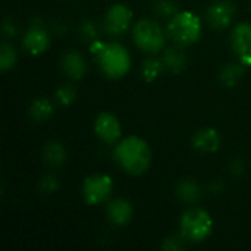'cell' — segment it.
Returning <instances> with one entry per match:
<instances>
[{"label": "cell", "mask_w": 251, "mask_h": 251, "mask_svg": "<svg viewBox=\"0 0 251 251\" xmlns=\"http://www.w3.org/2000/svg\"><path fill=\"white\" fill-rule=\"evenodd\" d=\"M151 149L143 138L129 135L119 140L113 149V159L128 175L138 176L147 172L151 165Z\"/></svg>", "instance_id": "cell-1"}, {"label": "cell", "mask_w": 251, "mask_h": 251, "mask_svg": "<svg viewBox=\"0 0 251 251\" xmlns=\"http://www.w3.org/2000/svg\"><path fill=\"white\" fill-rule=\"evenodd\" d=\"M90 51L103 75L110 79H121L131 69V54L121 43H106L97 38L90 43Z\"/></svg>", "instance_id": "cell-2"}, {"label": "cell", "mask_w": 251, "mask_h": 251, "mask_svg": "<svg viewBox=\"0 0 251 251\" xmlns=\"http://www.w3.org/2000/svg\"><path fill=\"white\" fill-rule=\"evenodd\" d=\"M203 32L201 19L190 10H179L168 21L166 34L178 46L187 47L196 44Z\"/></svg>", "instance_id": "cell-3"}, {"label": "cell", "mask_w": 251, "mask_h": 251, "mask_svg": "<svg viewBox=\"0 0 251 251\" xmlns=\"http://www.w3.org/2000/svg\"><path fill=\"white\" fill-rule=\"evenodd\" d=\"M179 232L188 243H203L213 232V219L207 210L201 207H190L181 216Z\"/></svg>", "instance_id": "cell-4"}, {"label": "cell", "mask_w": 251, "mask_h": 251, "mask_svg": "<svg viewBox=\"0 0 251 251\" xmlns=\"http://www.w3.org/2000/svg\"><path fill=\"white\" fill-rule=\"evenodd\" d=\"M166 38V29H163L157 21L150 18L138 21L132 28V40L135 46L150 56H156L157 53L163 51Z\"/></svg>", "instance_id": "cell-5"}, {"label": "cell", "mask_w": 251, "mask_h": 251, "mask_svg": "<svg viewBox=\"0 0 251 251\" xmlns=\"http://www.w3.org/2000/svg\"><path fill=\"white\" fill-rule=\"evenodd\" d=\"M113 191V179L106 174H94L82 184V197L88 206H99L107 201Z\"/></svg>", "instance_id": "cell-6"}, {"label": "cell", "mask_w": 251, "mask_h": 251, "mask_svg": "<svg viewBox=\"0 0 251 251\" xmlns=\"http://www.w3.org/2000/svg\"><path fill=\"white\" fill-rule=\"evenodd\" d=\"M134 12L122 3L113 4L107 9L104 15V31L110 37H122L131 28Z\"/></svg>", "instance_id": "cell-7"}, {"label": "cell", "mask_w": 251, "mask_h": 251, "mask_svg": "<svg viewBox=\"0 0 251 251\" xmlns=\"http://www.w3.org/2000/svg\"><path fill=\"white\" fill-rule=\"evenodd\" d=\"M235 13L237 7L231 0H215L206 10V19L212 28L222 31L232 25Z\"/></svg>", "instance_id": "cell-8"}, {"label": "cell", "mask_w": 251, "mask_h": 251, "mask_svg": "<svg viewBox=\"0 0 251 251\" xmlns=\"http://www.w3.org/2000/svg\"><path fill=\"white\" fill-rule=\"evenodd\" d=\"M231 49L246 68L251 66V24L241 22L232 28Z\"/></svg>", "instance_id": "cell-9"}, {"label": "cell", "mask_w": 251, "mask_h": 251, "mask_svg": "<svg viewBox=\"0 0 251 251\" xmlns=\"http://www.w3.org/2000/svg\"><path fill=\"white\" fill-rule=\"evenodd\" d=\"M94 132L97 135V138L107 144H116L121 137H122V126L121 122L118 119V116H115L110 112H101L94 122Z\"/></svg>", "instance_id": "cell-10"}, {"label": "cell", "mask_w": 251, "mask_h": 251, "mask_svg": "<svg viewBox=\"0 0 251 251\" xmlns=\"http://www.w3.org/2000/svg\"><path fill=\"white\" fill-rule=\"evenodd\" d=\"M22 47L31 56H40L46 53L50 47V35L40 21H34L31 26L25 31Z\"/></svg>", "instance_id": "cell-11"}, {"label": "cell", "mask_w": 251, "mask_h": 251, "mask_svg": "<svg viewBox=\"0 0 251 251\" xmlns=\"http://www.w3.org/2000/svg\"><path fill=\"white\" fill-rule=\"evenodd\" d=\"M60 69L71 81H79L87 74L85 57L76 50H69L60 57Z\"/></svg>", "instance_id": "cell-12"}, {"label": "cell", "mask_w": 251, "mask_h": 251, "mask_svg": "<svg viewBox=\"0 0 251 251\" xmlns=\"http://www.w3.org/2000/svg\"><path fill=\"white\" fill-rule=\"evenodd\" d=\"M191 144H193L194 150H197L200 153H206V154L216 153L221 149L222 137L218 129L207 126V128H201L194 132V135L191 138Z\"/></svg>", "instance_id": "cell-13"}, {"label": "cell", "mask_w": 251, "mask_h": 251, "mask_svg": "<svg viewBox=\"0 0 251 251\" xmlns=\"http://www.w3.org/2000/svg\"><path fill=\"white\" fill-rule=\"evenodd\" d=\"M134 215L132 204L126 199H113L107 203L106 207V216L109 222L115 226H125L131 222Z\"/></svg>", "instance_id": "cell-14"}, {"label": "cell", "mask_w": 251, "mask_h": 251, "mask_svg": "<svg viewBox=\"0 0 251 251\" xmlns=\"http://www.w3.org/2000/svg\"><path fill=\"white\" fill-rule=\"evenodd\" d=\"M162 62L165 65V69H168L172 74H181L185 71L188 65V56L184 51L182 46H172L166 47L162 51Z\"/></svg>", "instance_id": "cell-15"}, {"label": "cell", "mask_w": 251, "mask_h": 251, "mask_svg": "<svg viewBox=\"0 0 251 251\" xmlns=\"http://www.w3.org/2000/svg\"><path fill=\"white\" fill-rule=\"evenodd\" d=\"M53 113H54V104L47 97L35 99L28 109V115H29L31 121L35 124H43V122L49 121Z\"/></svg>", "instance_id": "cell-16"}, {"label": "cell", "mask_w": 251, "mask_h": 251, "mask_svg": "<svg viewBox=\"0 0 251 251\" xmlns=\"http://www.w3.org/2000/svg\"><path fill=\"white\" fill-rule=\"evenodd\" d=\"M244 71H246V66L240 60L238 62H229V63H226L221 69V72H219V81L226 88H234L241 81V78L244 75Z\"/></svg>", "instance_id": "cell-17"}, {"label": "cell", "mask_w": 251, "mask_h": 251, "mask_svg": "<svg viewBox=\"0 0 251 251\" xmlns=\"http://www.w3.org/2000/svg\"><path fill=\"white\" fill-rule=\"evenodd\" d=\"M176 196L182 203L196 204L201 199V188L193 179H182L176 185Z\"/></svg>", "instance_id": "cell-18"}, {"label": "cell", "mask_w": 251, "mask_h": 251, "mask_svg": "<svg viewBox=\"0 0 251 251\" xmlns=\"http://www.w3.org/2000/svg\"><path fill=\"white\" fill-rule=\"evenodd\" d=\"M43 160L51 166V168H59L65 163L66 160V150L59 141H49L43 147Z\"/></svg>", "instance_id": "cell-19"}, {"label": "cell", "mask_w": 251, "mask_h": 251, "mask_svg": "<svg viewBox=\"0 0 251 251\" xmlns=\"http://www.w3.org/2000/svg\"><path fill=\"white\" fill-rule=\"evenodd\" d=\"M163 71H165V65L162 62V57L159 59V57L150 56L143 62L140 72H141V78L146 82H154L162 75Z\"/></svg>", "instance_id": "cell-20"}, {"label": "cell", "mask_w": 251, "mask_h": 251, "mask_svg": "<svg viewBox=\"0 0 251 251\" xmlns=\"http://www.w3.org/2000/svg\"><path fill=\"white\" fill-rule=\"evenodd\" d=\"M18 60V51L13 47V44H10L9 41H3L0 46V69L3 72L12 69L16 65Z\"/></svg>", "instance_id": "cell-21"}, {"label": "cell", "mask_w": 251, "mask_h": 251, "mask_svg": "<svg viewBox=\"0 0 251 251\" xmlns=\"http://www.w3.org/2000/svg\"><path fill=\"white\" fill-rule=\"evenodd\" d=\"M153 9L157 16L166 18V19H171L172 16H175L179 12L176 0H154Z\"/></svg>", "instance_id": "cell-22"}, {"label": "cell", "mask_w": 251, "mask_h": 251, "mask_svg": "<svg viewBox=\"0 0 251 251\" xmlns=\"http://www.w3.org/2000/svg\"><path fill=\"white\" fill-rule=\"evenodd\" d=\"M54 99H56V103L63 107L71 106L76 100V88L71 84H63L56 90Z\"/></svg>", "instance_id": "cell-23"}, {"label": "cell", "mask_w": 251, "mask_h": 251, "mask_svg": "<svg viewBox=\"0 0 251 251\" xmlns=\"http://www.w3.org/2000/svg\"><path fill=\"white\" fill-rule=\"evenodd\" d=\"M99 32H100L99 25H97L94 21H91V19H84V21H81L79 28H78V34H79V37H81L84 41H87L88 44L93 43L94 40L99 38Z\"/></svg>", "instance_id": "cell-24"}, {"label": "cell", "mask_w": 251, "mask_h": 251, "mask_svg": "<svg viewBox=\"0 0 251 251\" xmlns=\"http://www.w3.org/2000/svg\"><path fill=\"white\" fill-rule=\"evenodd\" d=\"M187 243L188 241L181 235V232L179 234H172V235H169V237H166L163 240L162 249L166 251H181L185 249Z\"/></svg>", "instance_id": "cell-25"}, {"label": "cell", "mask_w": 251, "mask_h": 251, "mask_svg": "<svg viewBox=\"0 0 251 251\" xmlns=\"http://www.w3.org/2000/svg\"><path fill=\"white\" fill-rule=\"evenodd\" d=\"M40 190L44 193V194H53L57 191L59 188V179L56 175L53 174H46L41 179H40V184H38Z\"/></svg>", "instance_id": "cell-26"}, {"label": "cell", "mask_w": 251, "mask_h": 251, "mask_svg": "<svg viewBox=\"0 0 251 251\" xmlns=\"http://www.w3.org/2000/svg\"><path fill=\"white\" fill-rule=\"evenodd\" d=\"M229 172L234 175V176H241L244 172H246V163L243 159L240 157H234L229 163Z\"/></svg>", "instance_id": "cell-27"}, {"label": "cell", "mask_w": 251, "mask_h": 251, "mask_svg": "<svg viewBox=\"0 0 251 251\" xmlns=\"http://www.w3.org/2000/svg\"><path fill=\"white\" fill-rule=\"evenodd\" d=\"M3 34H4L7 38H12V37H15V35L18 34V25L15 24L13 19L6 18V19L3 21Z\"/></svg>", "instance_id": "cell-28"}, {"label": "cell", "mask_w": 251, "mask_h": 251, "mask_svg": "<svg viewBox=\"0 0 251 251\" xmlns=\"http://www.w3.org/2000/svg\"><path fill=\"white\" fill-rule=\"evenodd\" d=\"M222 190H224V184H222L221 181H212V182L209 184V191L213 193V194H218V193H221Z\"/></svg>", "instance_id": "cell-29"}]
</instances>
